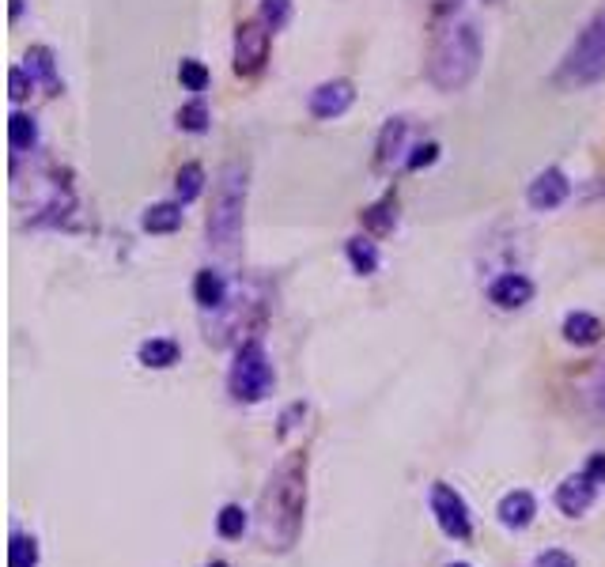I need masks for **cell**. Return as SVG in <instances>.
<instances>
[{"label": "cell", "instance_id": "1", "mask_svg": "<svg viewBox=\"0 0 605 567\" xmlns=\"http://www.w3.org/2000/svg\"><path fill=\"white\" fill-rule=\"evenodd\" d=\"M307 515V458L292 454L277 465L261 492L258 507V541L265 552H288L303 533Z\"/></svg>", "mask_w": 605, "mask_h": 567}, {"label": "cell", "instance_id": "2", "mask_svg": "<svg viewBox=\"0 0 605 567\" xmlns=\"http://www.w3.org/2000/svg\"><path fill=\"white\" fill-rule=\"evenodd\" d=\"M481 35L477 27L458 19V23H447L439 35H435L432 50H428V80H432L435 91H466L477 72H481Z\"/></svg>", "mask_w": 605, "mask_h": 567}, {"label": "cell", "instance_id": "3", "mask_svg": "<svg viewBox=\"0 0 605 567\" xmlns=\"http://www.w3.org/2000/svg\"><path fill=\"white\" fill-rule=\"evenodd\" d=\"M246 197H250V171H246V163H224L220 174H216L212 208H208V220H205L208 246H212L216 254H224V258H231L242 242Z\"/></svg>", "mask_w": 605, "mask_h": 567}, {"label": "cell", "instance_id": "4", "mask_svg": "<svg viewBox=\"0 0 605 567\" xmlns=\"http://www.w3.org/2000/svg\"><path fill=\"white\" fill-rule=\"evenodd\" d=\"M605 80V0L594 8V16L583 23L568 53L560 57L553 72V87L560 91H587Z\"/></svg>", "mask_w": 605, "mask_h": 567}, {"label": "cell", "instance_id": "5", "mask_svg": "<svg viewBox=\"0 0 605 567\" xmlns=\"http://www.w3.org/2000/svg\"><path fill=\"white\" fill-rule=\"evenodd\" d=\"M273 363H269V352L258 337H246V341L235 348V360H231V371H227V394L239 405H258L265 397L273 394Z\"/></svg>", "mask_w": 605, "mask_h": 567}, {"label": "cell", "instance_id": "6", "mask_svg": "<svg viewBox=\"0 0 605 567\" xmlns=\"http://www.w3.org/2000/svg\"><path fill=\"white\" fill-rule=\"evenodd\" d=\"M428 503H432L435 526L447 533L450 541H469L473 537V515H469V503L462 499L458 488H450L447 481H435L432 492H428Z\"/></svg>", "mask_w": 605, "mask_h": 567}, {"label": "cell", "instance_id": "7", "mask_svg": "<svg viewBox=\"0 0 605 567\" xmlns=\"http://www.w3.org/2000/svg\"><path fill=\"white\" fill-rule=\"evenodd\" d=\"M269 42H273V31L261 19L239 23V31H235V72L239 76H258L269 61Z\"/></svg>", "mask_w": 605, "mask_h": 567}, {"label": "cell", "instance_id": "8", "mask_svg": "<svg viewBox=\"0 0 605 567\" xmlns=\"http://www.w3.org/2000/svg\"><path fill=\"white\" fill-rule=\"evenodd\" d=\"M568 197H571V182L560 167H545L541 174H534V182L526 189V205L534 208V212H553V208H560Z\"/></svg>", "mask_w": 605, "mask_h": 567}, {"label": "cell", "instance_id": "9", "mask_svg": "<svg viewBox=\"0 0 605 567\" xmlns=\"http://www.w3.org/2000/svg\"><path fill=\"white\" fill-rule=\"evenodd\" d=\"M356 103V84L352 80H326L311 91V114L318 121H333L348 114Z\"/></svg>", "mask_w": 605, "mask_h": 567}, {"label": "cell", "instance_id": "10", "mask_svg": "<svg viewBox=\"0 0 605 567\" xmlns=\"http://www.w3.org/2000/svg\"><path fill=\"white\" fill-rule=\"evenodd\" d=\"M534 280L526 273H503L488 284V303L496 310H522L534 303Z\"/></svg>", "mask_w": 605, "mask_h": 567}, {"label": "cell", "instance_id": "11", "mask_svg": "<svg viewBox=\"0 0 605 567\" xmlns=\"http://www.w3.org/2000/svg\"><path fill=\"white\" fill-rule=\"evenodd\" d=\"M598 488H602V484H594L587 473H575V477H568V481L556 488V507H560V515H564V518H583L590 507H594Z\"/></svg>", "mask_w": 605, "mask_h": 567}, {"label": "cell", "instance_id": "12", "mask_svg": "<svg viewBox=\"0 0 605 567\" xmlns=\"http://www.w3.org/2000/svg\"><path fill=\"white\" fill-rule=\"evenodd\" d=\"M496 515L507 530H526V526H534L537 518V499L534 492H526V488H515V492H507L500 499V507H496Z\"/></svg>", "mask_w": 605, "mask_h": 567}, {"label": "cell", "instance_id": "13", "mask_svg": "<svg viewBox=\"0 0 605 567\" xmlns=\"http://www.w3.org/2000/svg\"><path fill=\"white\" fill-rule=\"evenodd\" d=\"M227 280L220 269H201V273L193 276V299H197V307L205 310V314H216V310L227 307Z\"/></svg>", "mask_w": 605, "mask_h": 567}, {"label": "cell", "instance_id": "14", "mask_svg": "<svg viewBox=\"0 0 605 567\" xmlns=\"http://www.w3.org/2000/svg\"><path fill=\"white\" fill-rule=\"evenodd\" d=\"M27 72L35 76V84L46 91V95H61V76H57V53L50 46H31L27 57H23Z\"/></svg>", "mask_w": 605, "mask_h": 567}, {"label": "cell", "instance_id": "15", "mask_svg": "<svg viewBox=\"0 0 605 567\" xmlns=\"http://www.w3.org/2000/svg\"><path fill=\"white\" fill-rule=\"evenodd\" d=\"M564 341L575 344V348H590V344H598L605 337V326L598 314H587V310H571L568 318H564Z\"/></svg>", "mask_w": 605, "mask_h": 567}, {"label": "cell", "instance_id": "16", "mask_svg": "<svg viewBox=\"0 0 605 567\" xmlns=\"http://www.w3.org/2000/svg\"><path fill=\"white\" fill-rule=\"evenodd\" d=\"M182 201H159V205H148L144 208V216H140V227L148 231V235H174L182 220H186V212H182Z\"/></svg>", "mask_w": 605, "mask_h": 567}, {"label": "cell", "instance_id": "17", "mask_svg": "<svg viewBox=\"0 0 605 567\" xmlns=\"http://www.w3.org/2000/svg\"><path fill=\"white\" fill-rule=\"evenodd\" d=\"M360 224L367 235H375V239H382V235H390L394 227H398V197L394 193H386V197H379L375 205H367L360 212Z\"/></svg>", "mask_w": 605, "mask_h": 567}, {"label": "cell", "instance_id": "18", "mask_svg": "<svg viewBox=\"0 0 605 567\" xmlns=\"http://www.w3.org/2000/svg\"><path fill=\"white\" fill-rule=\"evenodd\" d=\"M405 133H409V125L401 118H390L382 125L379 140H375V171H386V167L405 152Z\"/></svg>", "mask_w": 605, "mask_h": 567}, {"label": "cell", "instance_id": "19", "mask_svg": "<svg viewBox=\"0 0 605 567\" xmlns=\"http://www.w3.org/2000/svg\"><path fill=\"white\" fill-rule=\"evenodd\" d=\"M137 360L140 367H148V371H171L174 363L182 360V348H178V341H171V337H148V341L137 348Z\"/></svg>", "mask_w": 605, "mask_h": 567}, {"label": "cell", "instance_id": "20", "mask_svg": "<svg viewBox=\"0 0 605 567\" xmlns=\"http://www.w3.org/2000/svg\"><path fill=\"white\" fill-rule=\"evenodd\" d=\"M8 144H12V152H16V155L35 152L38 121L31 118V114H23V110H12V118H8Z\"/></svg>", "mask_w": 605, "mask_h": 567}, {"label": "cell", "instance_id": "21", "mask_svg": "<svg viewBox=\"0 0 605 567\" xmlns=\"http://www.w3.org/2000/svg\"><path fill=\"white\" fill-rule=\"evenodd\" d=\"M345 254H348V265L356 269L360 276H371L379 273V246L371 239H363V235H356V239L345 242Z\"/></svg>", "mask_w": 605, "mask_h": 567}, {"label": "cell", "instance_id": "22", "mask_svg": "<svg viewBox=\"0 0 605 567\" xmlns=\"http://www.w3.org/2000/svg\"><path fill=\"white\" fill-rule=\"evenodd\" d=\"M201 193H205V167L201 163H186L182 171L174 174V197L182 205H193Z\"/></svg>", "mask_w": 605, "mask_h": 567}, {"label": "cell", "instance_id": "23", "mask_svg": "<svg viewBox=\"0 0 605 567\" xmlns=\"http://www.w3.org/2000/svg\"><path fill=\"white\" fill-rule=\"evenodd\" d=\"M38 560H42L38 537L12 530V541H8V567H38Z\"/></svg>", "mask_w": 605, "mask_h": 567}, {"label": "cell", "instance_id": "24", "mask_svg": "<svg viewBox=\"0 0 605 567\" xmlns=\"http://www.w3.org/2000/svg\"><path fill=\"white\" fill-rule=\"evenodd\" d=\"M250 526V515L242 511L239 503H224L220 507V515H216V533L224 537V541H239L242 533Z\"/></svg>", "mask_w": 605, "mask_h": 567}, {"label": "cell", "instance_id": "25", "mask_svg": "<svg viewBox=\"0 0 605 567\" xmlns=\"http://www.w3.org/2000/svg\"><path fill=\"white\" fill-rule=\"evenodd\" d=\"M174 121H178V129H182V133H208L212 114H208V106L201 103V99H193V103H186L178 114H174Z\"/></svg>", "mask_w": 605, "mask_h": 567}, {"label": "cell", "instance_id": "26", "mask_svg": "<svg viewBox=\"0 0 605 567\" xmlns=\"http://www.w3.org/2000/svg\"><path fill=\"white\" fill-rule=\"evenodd\" d=\"M261 23L277 35L292 23V0H261Z\"/></svg>", "mask_w": 605, "mask_h": 567}, {"label": "cell", "instance_id": "27", "mask_svg": "<svg viewBox=\"0 0 605 567\" xmlns=\"http://www.w3.org/2000/svg\"><path fill=\"white\" fill-rule=\"evenodd\" d=\"M178 80H182V87H186V91H193V95H201V91H205V87H208V80H212V76H208V69H205V65H201V61H193V57H186V61L178 65Z\"/></svg>", "mask_w": 605, "mask_h": 567}, {"label": "cell", "instance_id": "28", "mask_svg": "<svg viewBox=\"0 0 605 567\" xmlns=\"http://www.w3.org/2000/svg\"><path fill=\"white\" fill-rule=\"evenodd\" d=\"M31 87H35V76L27 72V65H12L8 69V95H12V103H23L31 95Z\"/></svg>", "mask_w": 605, "mask_h": 567}, {"label": "cell", "instance_id": "29", "mask_svg": "<svg viewBox=\"0 0 605 567\" xmlns=\"http://www.w3.org/2000/svg\"><path fill=\"white\" fill-rule=\"evenodd\" d=\"M439 152H443V148H439L435 140H424V144H416L413 155L405 159V171H424V167H432L435 159H439Z\"/></svg>", "mask_w": 605, "mask_h": 567}, {"label": "cell", "instance_id": "30", "mask_svg": "<svg viewBox=\"0 0 605 567\" xmlns=\"http://www.w3.org/2000/svg\"><path fill=\"white\" fill-rule=\"evenodd\" d=\"M587 397L594 401V409L605 413V360L590 371V386H587Z\"/></svg>", "mask_w": 605, "mask_h": 567}, {"label": "cell", "instance_id": "31", "mask_svg": "<svg viewBox=\"0 0 605 567\" xmlns=\"http://www.w3.org/2000/svg\"><path fill=\"white\" fill-rule=\"evenodd\" d=\"M534 567H579L575 564V556L564 549H545L534 556Z\"/></svg>", "mask_w": 605, "mask_h": 567}, {"label": "cell", "instance_id": "32", "mask_svg": "<svg viewBox=\"0 0 605 567\" xmlns=\"http://www.w3.org/2000/svg\"><path fill=\"white\" fill-rule=\"evenodd\" d=\"M299 416H307V405H303V401H295L292 409H284V413H280V428H277V439H288V431L295 428V420H299Z\"/></svg>", "mask_w": 605, "mask_h": 567}, {"label": "cell", "instance_id": "33", "mask_svg": "<svg viewBox=\"0 0 605 567\" xmlns=\"http://www.w3.org/2000/svg\"><path fill=\"white\" fill-rule=\"evenodd\" d=\"M583 473H587V477H590L594 484H605V450L590 454V458H587V469H583Z\"/></svg>", "mask_w": 605, "mask_h": 567}, {"label": "cell", "instance_id": "34", "mask_svg": "<svg viewBox=\"0 0 605 567\" xmlns=\"http://www.w3.org/2000/svg\"><path fill=\"white\" fill-rule=\"evenodd\" d=\"M19 16H23V0H12V23H16Z\"/></svg>", "mask_w": 605, "mask_h": 567}, {"label": "cell", "instance_id": "35", "mask_svg": "<svg viewBox=\"0 0 605 567\" xmlns=\"http://www.w3.org/2000/svg\"><path fill=\"white\" fill-rule=\"evenodd\" d=\"M208 567H227V564H224V560H212V564H208Z\"/></svg>", "mask_w": 605, "mask_h": 567}, {"label": "cell", "instance_id": "36", "mask_svg": "<svg viewBox=\"0 0 605 567\" xmlns=\"http://www.w3.org/2000/svg\"><path fill=\"white\" fill-rule=\"evenodd\" d=\"M447 567H469V564H462V560H458V564H447Z\"/></svg>", "mask_w": 605, "mask_h": 567}, {"label": "cell", "instance_id": "37", "mask_svg": "<svg viewBox=\"0 0 605 567\" xmlns=\"http://www.w3.org/2000/svg\"><path fill=\"white\" fill-rule=\"evenodd\" d=\"M447 4H458V0H447Z\"/></svg>", "mask_w": 605, "mask_h": 567}]
</instances>
